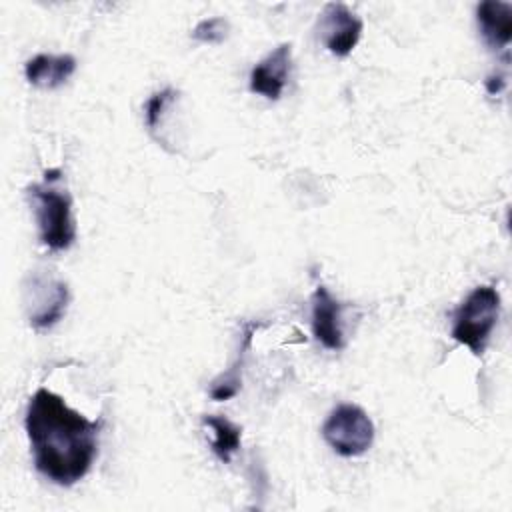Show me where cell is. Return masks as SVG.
Masks as SVG:
<instances>
[{
    "label": "cell",
    "mask_w": 512,
    "mask_h": 512,
    "mask_svg": "<svg viewBox=\"0 0 512 512\" xmlns=\"http://www.w3.org/2000/svg\"><path fill=\"white\" fill-rule=\"evenodd\" d=\"M312 336L326 350H342L346 346L342 332V304L330 294L324 284H318L312 294Z\"/></svg>",
    "instance_id": "obj_8"
},
{
    "label": "cell",
    "mask_w": 512,
    "mask_h": 512,
    "mask_svg": "<svg viewBox=\"0 0 512 512\" xmlns=\"http://www.w3.org/2000/svg\"><path fill=\"white\" fill-rule=\"evenodd\" d=\"M100 426L102 420L94 422L70 408L62 396L38 388L24 414L34 468L52 484H76L88 474L98 454Z\"/></svg>",
    "instance_id": "obj_1"
},
{
    "label": "cell",
    "mask_w": 512,
    "mask_h": 512,
    "mask_svg": "<svg viewBox=\"0 0 512 512\" xmlns=\"http://www.w3.org/2000/svg\"><path fill=\"white\" fill-rule=\"evenodd\" d=\"M230 24L226 18L222 16H212V18H204L200 20L194 30H192V38L202 42V44H222L228 36Z\"/></svg>",
    "instance_id": "obj_14"
},
{
    "label": "cell",
    "mask_w": 512,
    "mask_h": 512,
    "mask_svg": "<svg viewBox=\"0 0 512 512\" xmlns=\"http://www.w3.org/2000/svg\"><path fill=\"white\" fill-rule=\"evenodd\" d=\"M500 310V292L490 284L476 286L452 316V340L466 346L474 356H480L498 324Z\"/></svg>",
    "instance_id": "obj_3"
},
{
    "label": "cell",
    "mask_w": 512,
    "mask_h": 512,
    "mask_svg": "<svg viewBox=\"0 0 512 512\" xmlns=\"http://www.w3.org/2000/svg\"><path fill=\"white\" fill-rule=\"evenodd\" d=\"M504 84H506V80H504V76H500V74L486 78V90H488V94H498V92H502Z\"/></svg>",
    "instance_id": "obj_15"
},
{
    "label": "cell",
    "mask_w": 512,
    "mask_h": 512,
    "mask_svg": "<svg viewBox=\"0 0 512 512\" xmlns=\"http://www.w3.org/2000/svg\"><path fill=\"white\" fill-rule=\"evenodd\" d=\"M476 22L484 44L492 50H506L512 40V4L502 0H484L476 6Z\"/></svg>",
    "instance_id": "obj_9"
},
{
    "label": "cell",
    "mask_w": 512,
    "mask_h": 512,
    "mask_svg": "<svg viewBox=\"0 0 512 512\" xmlns=\"http://www.w3.org/2000/svg\"><path fill=\"white\" fill-rule=\"evenodd\" d=\"M290 60H292V46L288 42L278 44L268 56H264L250 70V78H248L250 92L264 96L266 100H272V102L278 100L288 82Z\"/></svg>",
    "instance_id": "obj_7"
},
{
    "label": "cell",
    "mask_w": 512,
    "mask_h": 512,
    "mask_svg": "<svg viewBox=\"0 0 512 512\" xmlns=\"http://www.w3.org/2000/svg\"><path fill=\"white\" fill-rule=\"evenodd\" d=\"M76 72V58L72 54H36L24 64L26 82L38 88L54 90Z\"/></svg>",
    "instance_id": "obj_10"
},
{
    "label": "cell",
    "mask_w": 512,
    "mask_h": 512,
    "mask_svg": "<svg viewBox=\"0 0 512 512\" xmlns=\"http://www.w3.org/2000/svg\"><path fill=\"white\" fill-rule=\"evenodd\" d=\"M324 442L344 458H356L374 442V422L356 404H338L322 424Z\"/></svg>",
    "instance_id": "obj_4"
},
{
    "label": "cell",
    "mask_w": 512,
    "mask_h": 512,
    "mask_svg": "<svg viewBox=\"0 0 512 512\" xmlns=\"http://www.w3.org/2000/svg\"><path fill=\"white\" fill-rule=\"evenodd\" d=\"M362 20L342 2H328L318 20V34L326 50L334 56H348L360 36H362Z\"/></svg>",
    "instance_id": "obj_6"
},
{
    "label": "cell",
    "mask_w": 512,
    "mask_h": 512,
    "mask_svg": "<svg viewBox=\"0 0 512 512\" xmlns=\"http://www.w3.org/2000/svg\"><path fill=\"white\" fill-rule=\"evenodd\" d=\"M68 284L52 274L34 272L24 284V310L28 324L36 330L52 328L68 308Z\"/></svg>",
    "instance_id": "obj_5"
},
{
    "label": "cell",
    "mask_w": 512,
    "mask_h": 512,
    "mask_svg": "<svg viewBox=\"0 0 512 512\" xmlns=\"http://www.w3.org/2000/svg\"><path fill=\"white\" fill-rule=\"evenodd\" d=\"M202 424L206 428L212 430V452L214 456L224 462L230 464L232 456L238 452L240 448V440H242V428L238 424H234L232 420H228L226 416H202Z\"/></svg>",
    "instance_id": "obj_12"
},
{
    "label": "cell",
    "mask_w": 512,
    "mask_h": 512,
    "mask_svg": "<svg viewBox=\"0 0 512 512\" xmlns=\"http://www.w3.org/2000/svg\"><path fill=\"white\" fill-rule=\"evenodd\" d=\"M176 100V90L174 88H164L160 92H154L146 104H144V122L150 134H156V130L162 124V116L166 112V108Z\"/></svg>",
    "instance_id": "obj_13"
},
{
    "label": "cell",
    "mask_w": 512,
    "mask_h": 512,
    "mask_svg": "<svg viewBox=\"0 0 512 512\" xmlns=\"http://www.w3.org/2000/svg\"><path fill=\"white\" fill-rule=\"evenodd\" d=\"M34 206L40 242L54 252L68 250L76 240V224L72 216V196L62 186L58 168L44 170V180L28 186Z\"/></svg>",
    "instance_id": "obj_2"
},
{
    "label": "cell",
    "mask_w": 512,
    "mask_h": 512,
    "mask_svg": "<svg viewBox=\"0 0 512 512\" xmlns=\"http://www.w3.org/2000/svg\"><path fill=\"white\" fill-rule=\"evenodd\" d=\"M258 326L260 324H254V322H246L244 324V330L240 332V342H238V350H236L234 360L230 362L226 372H222L216 380H212V386H210V398L212 400H218V402L230 400V398H234L240 392L242 368H244L248 350L252 346V336L256 334Z\"/></svg>",
    "instance_id": "obj_11"
}]
</instances>
